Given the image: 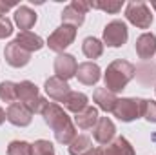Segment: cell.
I'll return each instance as SVG.
<instances>
[{"label": "cell", "mask_w": 156, "mask_h": 155, "mask_svg": "<svg viewBox=\"0 0 156 155\" xmlns=\"http://www.w3.org/2000/svg\"><path fill=\"white\" fill-rule=\"evenodd\" d=\"M0 99H2L4 102L13 104V102L16 100V84L11 82V80L0 82Z\"/></svg>", "instance_id": "cb8c5ba5"}, {"label": "cell", "mask_w": 156, "mask_h": 155, "mask_svg": "<svg viewBox=\"0 0 156 155\" xmlns=\"http://www.w3.org/2000/svg\"><path fill=\"white\" fill-rule=\"evenodd\" d=\"M136 55L142 59V60H149L153 59V55L156 53V35L153 33H144L136 39Z\"/></svg>", "instance_id": "9a60e30c"}, {"label": "cell", "mask_w": 156, "mask_h": 155, "mask_svg": "<svg viewBox=\"0 0 156 155\" xmlns=\"http://www.w3.org/2000/svg\"><path fill=\"white\" fill-rule=\"evenodd\" d=\"M98 119H100L98 117V110L94 106H87L83 112H80V113L75 115V124L80 130H91V128L96 126Z\"/></svg>", "instance_id": "d6986e66"}, {"label": "cell", "mask_w": 156, "mask_h": 155, "mask_svg": "<svg viewBox=\"0 0 156 155\" xmlns=\"http://www.w3.org/2000/svg\"><path fill=\"white\" fill-rule=\"evenodd\" d=\"M134 75H136V68L131 62L116 59L107 66V70L104 73L105 89H109L113 93H118V91L125 89V86L134 78Z\"/></svg>", "instance_id": "7a4b0ae2"}, {"label": "cell", "mask_w": 156, "mask_h": 155, "mask_svg": "<svg viewBox=\"0 0 156 155\" xmlns=\"http://www.w3.org/2000/svg\"><path fill=\"white\" fill-rule=\"evenodd\" d=\"M75 77L85 86H94L102 77V70L94 62H82V64H78Z\"/></svg>", "instance_id": "5bb4252c"}, {"label": "cell", "mask_w": 156, "mask_h": 155, "mask_svg": "<svg viewBox=\"0 0 156 155\" xmlns=\"http://www.w3.org/2000/svg\"><path fill=\"white\" fill-rule=\"evenodd\" d=\"M144 106H145V99L125 97V99L116 100V106H115L113 113L122 122H133V120H136V119H140L144 115Z\"/></svg>", "instance_id": "277c9868"}, {"label": "cell", "mask_w": 156, "mask_h": 155, "mask_svg": "<svg viewBox=\"0 0 156 155\" xmlns=\"http://www.w3.org/2000/svg\"><path fill=\"white\" fill-rule=\"evenodd\" d=\"M5 117H7V120H9L13 126L26 128V126H29L31 120H33V112H31L26 104H22V102H13V104H9V108H7V112H5Z\"/></svg>", "instance_id": "9c48e42d"}, {"label": "cell", "mask_w": 156, "mask_h": 155, "mask_svg": "<svg viewBox=\"0 0 156 155\" xmlns=\"http://www.w3.org/2000/svg\"><path fill=\"white\" fill-rule=\"evenodd\" d=\"M11 35H13V24H11V20H7L5 17L0 18V39L11 37Z\"/></svg>", "instance_id": "f1b7e54d"}, {"label": "cell", "mask_w": 156, "mask_h": 155, "mask_svg": "<svg viewBox=\"0 0 156 155\" xmlns=\"http://www.w3.org/2000/svg\"><path fill=\"white\" fill-rule=\"evenodd\" d=\"M153 9L156 11V2H153Z\"/></svg>", "instance_id": "d6a6232c"}, {"label": "cell", "mask_w": 156, "mask_h": 155, "mask_svg": "<svg viewBox=\"0 0 156 155\" xmlns=\"http://www.w3.org/2000/svg\"><path fill=\"white\" fill-rule=\"evenodd\" d=\"M82 51L87 59H98L104 53V42H100L94 37H87L82 44Z\"/></svg>", "instance_id": "7402d4cb"}, {"label": "cell", "mask_w": 156, "mask_h": 155, "mask_svg": "<svg viewBox=\"0 0 156 155\" xmlns=\"http://www.w3.org/2000/svg\"><path fill=\"white\" fill-rule=\"evenodd\" d=\"M71 6H73V7H76L78 11H82L83 15H87V11L91 9V7H89V2H83V0H73V2H71Z\"/></svg>", "instance_id": "f546056e"}, {"label": "cell", "mask_w": 156, "mask_h": 155, "mask_svg": "<svg viewBox=\"0 0 156 155\" xmlns=\"http://www.w3.org/2000/svg\"><path fill=\"white\" fill-rule=\"evenodd\" d=\"M13 7H15V4H4V2H0V18H4V15L9 9H13Z\"/></svg>", "instance_id": "4dcf8cb0"}, {"label": "cell", "mask_w": 156, "mask_h": 155, "mask_svg": "<svg viewBox=\"0 0 156 155\" xmlns=\"http://www.w3.org/2000/svg\"><path fill=\"white\" fill-rule=\"evenodd\" d=\"M144 119L156 124V102L154 100H147L145 99V106H144Z\"/></svg>", "instance_id": "83f0119b"}, {"label": "cell", "mask_w": 156, "mask_h": 155, "mask_svg": "<svg viewBox=\"0 0 156 155\" xmlns=\"http://www.w3.org/2000/svg\"><path fill=\"white\" fill-rule=\"evenodd\" d=\"M71 155H89L93 153V142L87 135H76V139L69 144Z\"/></svg>", "instance_id": "44dd1931"}, {"label": "cell", "mask_w": 156, "mask_h": 155, "mask_svg": "<svg viewBox=\"0 0 156 155\" xmlns=\"http://www.w3.org/2000/svg\"><path fill=\"white\" fill-rule=\"evenodd\" d=\"M83 20H85V15H83L82 11H78L76 7H73L71 4L62 11V22H64V24H67V26L78 28V26H82V24H83Z\"/></svg>", "instance_id": "603a6c76"}, {"label": "cell", "mask_w": 156, "mask_h": 155, "mask_svg": "<svg viewBox=\"0 0 156 155\" xmlns=\"http://www.w3.org/2000/svg\"><path fill=\"white\" fill-rule=\"evenodd\" d=\"M16 99L22 104H26L33 113H42V110L47 104V100L38 95V88L31 80H22L16 84Z\"/></svg>", "instance_id": "3957f363"}, {"label": "cell", "mask_w": 156, "mask_h": 155, "mask_svg": "<svg viewBox=\"0 0 156 155\" xmlns=\"http://www.w3.org/2000/svg\"><path fill=\"white\" fill-rule=\"evenodd\" d=\"M93 100L96 102V106L104 112H113L116 106V93L105 89V88H96L93 93Z\"/></svg>", "instance_id": "e0dca14e"}, {"label": "cell", "mask_w": 156, "mask_h": 155, "mask_svg": "<svg viewBox=\"0 0 156 155\" xmlns=\"http://www.w3.org/2000/svg\"><path fill=\"white\" fill-rule=\"evenodd\" d=\"M115 135H116L115 122H113L109 117H100L98 122H96V126L93 128V137H94V141L100 142V144H109V142H113Z\"/></svg>", "instance_id": "4fadbf2b"}, {"label": "cell", "mask_w": 156, "mask_h": 155, "mask_svg": "<svg viewBox=\"0 0 156 155\" xmlns=\"http://www.w3.org/2000/svg\"><path fill=\"white\" fill-rule=\"evenodd\" d=\"M125 18L140 29H149L151 24H153V13H151L149 6L142 0H133V2L127 4Z\"/></svg>", "instance_id": "5b68a950"}, {"label": "cell", "mask_w": 156, "mask_h": 155, "mask_svg": "<svg viewBox=\"0 0 156 155\" xmlns=\"http://www.w3.org/2000/svg\"><path fill=\"white\" fill-rule=\"evenodd\" d=\"M129 39V31L125 22L122 20H113L104 28V44L109 47H122Z\"/></svg>", "instance_id": "52a82bcc"}, {"label": "cell", "mask_w": 156, "mask_h": 155, "mask_svg": "<svg viewBox=\"0 0 156 155\" xmlns=\"http://www.w3.org/2000/svg\"><path fill=\"white\" fill-rule=\"evenodd\" d=\"M7 155H31V144L26 141H11L7 146Z\"/></svg>", "instance_id": "4316f807"}, {"label": "cell", "mask_w": 156, "mask_h": 155, "mask_svg": "<svg viewBox=\"0 0 156 155\" xmlns=\"http://www.w3.org/2000/svg\"><path fill=\"white\" fill-rule=\"evenodd\" d=\"M31 155H55V146L45 139H38L31 144Z\"/></svg>", "instance_id": "484cf974"}, {"label": "cell", "mask_w": 156, "mask_h": 155, "mask_svg": "<svg viewBox=\"0 0 156 155\" xmlns=\"http://www.w3.org/2000/svg\"><path fill=\"white\" fill-rule=\"evenodd\" d=\"M44 122L53 130L56 142L60 144H71L76 139V126L73 124L71 117L64 112V108H60L55 102H47L45 108L42 110Z\"/></svg>", "instance_id": "6da1fadb"}, {"label": "cell", "mask_w": 156, "mask_h": 155, "mask_svg": "<svg viewBox=\"0 0 156 155\" xmlns=\"http://www.w3.org/2000/svg\"><path fill=\"white\" fill-rule=\"evenodd\" d=\"M76 39V28L73 26H67V24H62L60 28H56L49 39H47V47L51 51H56V53H64V49H67Z\"/></svg>", "instance_id": "8992f818"}, {"label": "cell", "mask_w": 156, "mask_h": 155, "mask_svg": "<svg viewBox=\"0 0 156 155\" xmlns=\"http://www.w3.org/2000/svg\"><path fill=\"white\" fill-rule=\"evenodd\" d=\"M154 89H156V88H154Z\"/></svg>", "instance_id": "e575fe53"}, {"label": "cell", "mask_w": 156, "mask_h": 155, "mask_svg": "<svg viewBox=\"0 0 156 155\" xmlns=\"http://www.w3.org/2000/svg\"><path fill=\"white\" fill-rule=\"evenodd\" d=\"M123 2L120 0H107V2H89V7L93 9H102L105 13H111V15H116L118 11L122 9Z\"/></svg>", "instance_id": "d4e9b609"}, {"label": "cell", "mask_w": 156, "mask_h": 155, "mask_svg": "<svg viewBox=\"0 0 156 155\" xmlns=\"http://www.w3.org/2000/svg\"><path fill=\"white\" fill-rule=\"evenodd\" d=\"M5 119H7V117H5V112H4V110L0 108V126H2L4 122H5Z\"/></svg>", "instance_id": "1f68e13d"}, {"label": "cell", "mask_w": 156, "mask_h": 155, "mask_svg": "<svg viewBox=\"0 0 156 155\" xmlns=\"http://www.w3.org/2000/svg\"><path fill=\"white\" fill-rule=\"evenodd\" d=\"M15 42H16L20 47H24L26 51H29V53L38 51V49H42V47L45 46L44 40H42V37L35 35V33H31V31H20V33L16 35Z\"/></svg>", "instance_id": "ac0fdd59"}, {"label": "cell", "mask_w": 156, "mask_h": 155, "mask_svg": "<svg viewBox=\"0 0 156 155\" xmlns=\"http://www.w3.org/2000/svg\"><path fill=\"white\" fill-rule=\"evenodd\" d=\"M64 106H66V110H69V112H73L76 115V113L83 112L89 106V97L85 93H80V91H71L69 97L66 99Z\"/></svg>", "instance_id": "ffe728a7"}, {"label": "cell", "mask_w": 156, "mask_h": 155, "mask_svg": "<svg viewBox=\"0 0 156 155\" xmlns=\"http://www.w3.org/2000/svg\"><path fill=\"white\" fill-rule=\"evenodd\" d=\"M94 155H134V148L125 137H115L113 142L96 148Z\"/></svg>", "instance_id": "7c38bea8"}, {"label": "cell", "mask_w": 156, "mask_h": 155, "mask_svg": "<svg viewBox=\"0 0 156 155\" xmlns=\"http://www.w3.org/2000/svg\"><path fill=\"white\" fill-rule=\"evenodd\" d=\"M53 68H55L56 77L67 82L69 78H73L76 75L78 64H76V59H75L73 55H69V53H60V55L55 59Z\"/></svg>", "instance_id": "30bf717a"}, {"label": "cell", "mask_w": 156, "mask_h": 155, "mask_svg": "<svg viewBox=\"0 0 156 155\" xmlns=\"http://www.w3.org/2000/svg\"><path fill=\"white\" fill-rule=\"evenodd\" d=\"M15 24L22 31H29L37 24V13L27 6H18L15 11Z\"/></svg>", "instance_id": "2e32d148"}, {"label": "cell", "mask_w": 156, "mask_h": 155, "mask_svg": "<svg viewBox=\"0 0 156 155\" xmlns=\"http://www.w3.org/2000/svg\"><path fill=\"white\" fill-rule=\"evenodd\" d=\"M89 155H94V152H93V153H89Z\"/></svg>", "instance_id": "836d02e7"}, {"label": "cell", "mask_w": 156, "mask_h": 155, "mask_svg": "<svg viewBox=\"0 0 156 155\" xmlns=\"http://www.w3.org/2000/svg\"><path fill=\"white\" fill-rule=\"evenodd\" d=\"M44 89H45V93H47L53 100H56V102H66V99H67L69 93H71V86H69L66 80L58 78L56 75H55V77H49L45 80Z\"/></svg>", "instance_id": "8fae6325"}, {"label": "cell", "mask_w": 156, "mask_h": 155, "mask_svg": "<svg viewBox=\"0 0 156 155\" xmlns=\"http://www.w3.org/2000/svg\"><path fill=\"white\" fill-rule=\"evenodd\" d=\"M4 59H5V62H7L11 68H24V66L29 64L31 53L26 51L24 47H20V46L13 40V42H9V44L5 46V49H4Z\"/></svg>", "instance_id": "ba28073f"}]
</instances>
